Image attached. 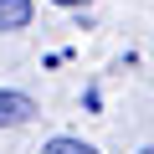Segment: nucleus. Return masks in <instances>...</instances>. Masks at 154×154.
Instances as JSON below:
<instances>
[{
  "label": "nucleus",
  "mask_w": 154,
  "mask_h": 154,
  "mask_svg": "<svg viewBox=\"0 0 154 154\" xmlns=\"http://www.w3.org/2000/svg\"><path fill=\"white\" fill-rule=\"evenodd\" d=\"M31 118H36V103L26 93L0 88V128H16V123H31Z\"/></svg>",
  "instance_id": "obj_1"
},
{
  "label": "nucleus",
  "mask_w": 154,
  "mask_h": 154,
  "mask_svg": "<svg viewBox=\"0 0 154 154\" xmlns=\"http://www.w3.org/2000/svg\"><path fill=\"white\" fill-rule=\"evenodd\" d=\"M31 0H0V31H26L31 26Z\"/></svg>",
  "instance_id": "obj_2"
},
{
  "label": "nucleus",
  "mask_w": 154,
  "mask_h": 154,
  "mask_svg": "<svg viewBox=\"0 0 154 154\" xmlns=\"http://www.w3.org/2000/svg\"><path fill=\"white\" fill-rule=\"evenodd\" d=\"M41 154H98V149H93V144H82V139H67V134H57V139H51Z\"/></svg>",
  "instance_id": "obj_3"
},
{
  "label": "nucleus",
  "mask_w": 154,
  "mask_h": 154,
  "mask_svg": "<svg viewBox=\"0 0 154 154\" xmlns=\"http://www.w3.org/2000/svg\"><path fill=\"white\" fill-rule=\"evenodd\" d=\"M51 5H88V0H51Z\"/></svg>",
  "instance_id": "obj_4"
},
{
  "label": "nucleus",
  "mask_w": 154,
  "mask_h": 154,
  "mask_svg": "<svg viewBox=\"0 0 154 154\" xmlns=\"http://www.w3.org/2000/svg\"><path fill=\"white\" fill-rule=\"evenodd\" d=\"M139 154H154V149H139Z\"/></svg>",
  "instance_id": "obj_5"
}]
</instances>
